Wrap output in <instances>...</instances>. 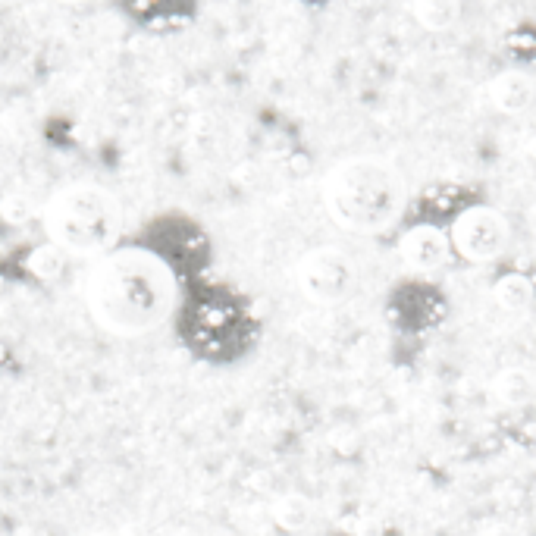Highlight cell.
<instances>
[{"label": "cell", "instance_id": "obj_2", "mask_svg": "<svg viewBox=\"0 0 536 536\" xmlns=\"http://www.w3.org/2000/svg\"><path fill=\"white\" fill-rule=\"evenodd\" d=\"M323 211L342 232L383 236L408 211L405 176L380 157H345L320 182Z\"/></svg>", "mask_w": 536, "mask_h": 536}, {"label": "cell", "instance_id": "obj_6", "mask_svg": "<svg viewBox=\"0 0 536 536\" xmlns=\"http://www.w3.org/2000/svg\"><path fill=\"white\" fill-rule=\"evenodd\" d=\"M395 248H399L402 264L414 273H436L452 261V245L446 229H439L433 223H417L405 229Z\"/></svg>", "mask_w": 536, "mask_h": 536}, {"label": "cell", "instance_id": "obj_4", "mask_svg": "<svg viewBox=\"0 0 536 536\" xmlns=\"http://www.w3.org/2000/svg\"><path fill=\"white\" fill-rule=\"evenodd\" d=\"M452 254L468 264H493L508 251L511 223L502 211L489 204H471L455 214L446 229Z\"/></svg>", "mask_w": 536, "mask_h": 536}, {"label": "cell", "instance_id": "obj_1", "mask_svg": "<svg viewBox=\"0 0 536 536\" xmlns=\"http://www.w3.org/2000/svg\"><path fill=\"white\" fill-rule=\"evenodd\" d=\"M85 311L104 333L142 339L157 333L179 308V279L160 251L120 245L85 273Z\"/></svg>", "mask_w": 536, "mask_h": 536}, {"label": "cell", "instance_id": "obj_12", "mask_svg": "<svg viewBox=\"0 0 536 536\" xmlns=\"http://www.w3.org/2000/svg\"><path fill=\"white\" fill-rule=\"evenodd\" d=\"M63 254L57 251V248H51V245H44V248H35V254L29 258V270L35 273V276H41V279H54V276H60V270H63Z\"/></svg>", "mask_w": 536, "mask_h": 536}, {"label": "cell", "instance_id": "obj_3", "mask_svg": "<svg viewBox=\"0 0 536 536\" xmlns=\"http://www.w3.org/2000/svg\"><path fill=\"white\" fill-rule=\"evenodd\" d=\"M41 229L63 258H104L120 248L123 204L95 182H73L57 189L41 207Z\"/></svg>", "mask_w": 536, "mask_h": 536}, {"label": "cell", "instance_id": "obj_8", "mask_svg": "<svg viewBox=\"0 0 536 536\" xmlns=\"http://www.w3.org/2000/svg\"><path fill=\"white\" fill-rule=\"evenodd\" d=\"M489 392L502 408H527L536 399V380L524 367H502L489 383Z\"/></svg>", "mask_w": 536, "mask_h": 536}, {"label": "cell", "instance_id": "obj_9", "mask_svg": "<svg viewBox=\"0 0 536 536\" xmlns=\"http://www.w3.org/2000/svg\"><path fill=\"white\" fill-rule=\"evenodd\" d=\"M533 298H536V286L524 273H505L493 286V301L505 314H527L533 308Z\"/></svg>", "mask_w": 536, "mask_h": 536}, {"label": "cell", "instance_id": "obj_5", "mask_svg": "<svg viewBox=\"0 0 536 536\" xmlns=\"http://www.w3.org/2000/svg\"><path fill=\"white\" fill-rule=\"evenodd\" d=\"M298 292L320 308H333L355 292L358 267L348 254L336 245H320L308 251L295 267Z\"/></svg>", "mask_w": 536, "mask_h": 536}, {"label": "cell", "instance_id": "obj_11", "mask_svg": "<svg viewBox=\"0 0 536 536\" xmlns=\"http://www.w3.org/2000/svg\"><path fill=\"white\" fill-rule=\"evenodd\" d=\"M270 518L279 530L301 533V530H308L311 521H314V505H311L308 496H301V493H283V496L273 499Z\"/></svg>", "mask_w": 536, "mask_h": 536}, {"label": "cell", "instance_id": "obj_7", "mask_svg": "<svg viewBox=\"0 0 536 536\" xmlns=\"http://www.w3.org/2000/svg\"><path fill=\"white\" fill-rule=\"evenodd\" d=\"M486 98L502 116H521L536 101V79L527 69H502L486 88Z\"/></svg>", "mask_w": 536, "mask_h": 536}, {"label": "cell", "instance_id": "obj_10", "mask_svg": "<svg viewBox=\"0 0 536 536\" xmlns=\"http://www.w3.org/2000/svg\"><path fill=\"white\" fill-rule=\"evenodd\" d=\"M408 13L414 16V22L421 26L424 32H449L458 26L461 19V4L458 0H414L408 4Z\"/></svg>", "mask_w": 536, "mask_h": 536}]
</instances>
